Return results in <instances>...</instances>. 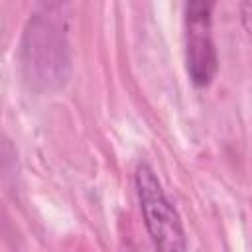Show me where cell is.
Here are the masks:
<instances>
[{
    "instance_id": "cell-1",
    "label": "cell",
    "mask_w": 252,
    "mask_h": 252,
    "mask_svg": "<svg viewBox=\"0 0 252 252\" xmlns=\"http://www.w3.org/2000/svg\"><path fill=\"white\" fill-rule=\"evenodd\" d=\"M22 65L32 83H41L47 89L67 81L69 55L65 33L47 14H35L30 20L22 41Z\"/></svg>"
},
{
    "instance_id": "cell-2",
    "label": "cell",
    "mask_w": 252,
    "mask_h": 252,
    "mask_svg": "<svg viewBox=\"0 0 252 252\" xmlns=\"http://www.w3.org/2000/svg\"><path fill=\"white\" fill-rule=\"evenodd\" d=\"M136 191L144 224L156 252H185L187 238L181 217L148 163H140L136 169Z\"/></svg>"
},
{
    "instance_id": "cell-3",
    "label": "cell",
    "mask_w": 252,
    "mask_h": 252,
    "mask_svg": "<svg viewBox=\"0 0 252 252\" xmlns=\"http://www.w3.org/2000/svg\"><path fill=\"white\" fill-rule=\"evenodd\" d=\"M213 2L185 4V67L195 87H207L219 71V57L211 26Z\"/></svg>"
}]
</instances>
